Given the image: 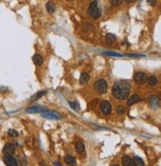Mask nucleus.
Instances as JSON below:
<instances>
[{
    "label": "nucleus",
    "mask_w": 161,
    "mask_h": 166,
    "mask_svg": "<svg viewBox=\"0 0 161 166\" xmlns=\"http://www.w3.org/2000/svg\"><path fill=\"white\" fill-rule=\"evenodd\" d=\"M130 93V85L127 81H118L112 87V95L115 99L120 100H127Z\"/></svg>",
    "instance_id": "nucleus-1"
},
{
    "label": "nucleus",
    "mask_w": 161,
    "mask_h": 166,
    "mask_svg": "<svg viewBox=\"0 0 161 166\" xmlns=\"http://www.w3.org/2000/svg\"><path fill=\"white\" fill-rule=\"evenodd\" d=\"M87 13H88V16L90 18H92L93 20H97L100 18L101 15H102V10H101V8H99L98 0H94L90 3Z\"/></svg>",
    "instance_id": "nucleus-2"
},
{
    "label": "nucleus",
    "mask_w": 161,
    "mask_h": 166,
    "mask_svg": "<svg viewBox=\"0 0 161 166\" xmlns=\"http://www.w3.org/2000/svg\"><path fill=\"white\" fill-rule=\"evenodd\" d=\"M94 89H95V91H96L97 93L103 95V94L107 93V91H108V84L103 79L98 80V81L95 82V84H94Z\"/></svg>",
    "instance_id": "nucleus-3"
},
{
    "label": "nucleus",
    "mask_w": 161,
    "mask_h": 166,
    "mask_svg": "<svg viewBox=\"0 0 161 166\" xmlns=\"http://www.w3.org/2000/svg\"><path fill=\"white\" fill-rule=\"evenodd\" d=\"M41 116L44 118H48V119H59L61 117L58 112H52V110H43V112H41Z\"/></svg>",
    "instance_id": "nucleus-4"
},
{
    "label": "nucleus",
    "mask_w": 161,
    "mask_h": 166,
    "mask_svg": "<svg viewBox=\"0 0 161 166\" xmlns=\"http://www.w3.org/2000/svg\"><path fill=\"white\" fill-rule=\"evenodd\" d=\"M100 109L104 114L108 116L112 112V105L108 100H103L100 104Z\"/></svg>",
    "instance_id": "nucleus-5"
},
{
    "label": "nucleus",
    "mask_w": 161,
    "mask_h": 166,
    "mask_svg": "<svg viewBox=\"0 0 161 166\" xmlns=\"http://www.w3.org/2000/svg\"><path fill=\"white\" fill-rule=\"evenodd\" d=\"M133 80L137 84H144L146 81H147V75L145 73H142V72H137L134 74L133 76Z\"/></svg>",
    "instance_id": "nucleus-6"
},
{
    "label": "nucleus",
    "mask_w": 161,
    "mask_h": 166,
    "mask_svg": "<svg viewBox=\"0 0 161 166\" xmlns=\"http://www.w3.org/2000/svg\"><path fill=\"white\" fill-rule=\"evenodd\" d=\"M15 145L11 143V142H7V143H5L4 146H3V148H2V152L5 154V155H12L14 154L15 152Z\"/></svg>",
    "instance_id": "nucleus-7"
},
{
    "label": "nucleus",
    "mask_w": 161,
    "mask_h": 166,
    "mask_svg": "<svg viewBox=\"0 0 161 166\" xmlns=\"http://www.w3.org/2000/svg\"><path fill=\"white\" fill-rule=\"evenodd\" d=\"M3 161L7 166H18V161L15 157L11 155H5L3 157Z\"/></svg>",
    "instance_id": "nucleus-8"
},
{
    "label": "nucleus",
    "mask_w": 161,
    "mask_h": 166,
    "mask_svg": "<svg viewBox=\"0 0 161 166\" xmlns=\"http://www.w3.org/2000/svg\"><path fill=\"white\" fill-rule=\"evenodd\" d=\"M148 104L152 108H158L160 105V100L157 96H150L148 99Z\"/></svg>",
    "instance_id": "nucleus-9"
},
{
    "label": "nucleus",
    "mask_w": 161,
    "mask_h": 166,
    "mask_svg": "<svg viewBox=\"0 0 161 166\" xmlns=\"http://www.w3.org/2000/svg\"><path fill=\"white\" fill-rule=\"evenodd\" d=\"M122 164H123V166H135L133 159L129 157V155H125L122 158Z\"/></svg>",
    "instance_id": "nucleus-10"
},
{
    "label": "nucleus",
    "mask_w": 161,
    "mask_h": 166,
    "mask_svg": "<svg viewBox=\"0 0 161 166\" xmlns=\"http://www.w3.org/2000/svg\"><path fill=\"white\" fill-rule=\"evenodd\" d=\"M33 62L36 66H41L44 63V59L40 54H35L33 56Z\"/></svg>",
    "instance_id": "nucleus-11"
},
{
    "label": "nucleus",
    "mask_w": 161,
    "mask_h": 166,
    "mask_svg": "<svg viewBox=\"0 0 161 166\" xmlns=\"http://www.w3.org/2000/svg\"><path fill=\"white\" fill-rule=\"evenodd\" d=\"M43 108L41 105H34V107H30L26 109V112L28 113H37V112H42Z\"/></svg>",
    "instance_id": "nucleus-12"
},
{
    "label": "nucleus",
    "mask_w": 161,
    "mask_h": 166,
    "mask_svg": "<svg viewBox=\"0 0 161 166\" xmlns=\"http://www.w3.org/2000/svg\"><path fill=\"white\" fill-rule=\"evenodd\" d=\"M64 162L67 165L74 166L76 164V159L73 157V156H71V155H66L64 157Z\"/></svg>",
    "instance_id": "nucleus-13"
},
{
    "label": "nucleus",
    "mask_w": 161,
    "mask_h": 166,
    "mask_svg": "<svg viewBox=\"0 0 161 166\" xmlns=\"http://www.w3.org/2000/svg\"><path fill=\"white\" fill-rule=\"evenodd\" d=\"M46 9H47V11H48V13H51V14L54 12V11H56V6L53 4V2H52V1H48L47 4H46Z\"/></svg>",
    "instance_id": "nucleus-14"
},
{
    "label": "nucleus",
    "mask_w": 161,
    "mask_h": 166,
    "mask_svg": "<svg viewBox=\"0 0 161 166\" xmlns=\"http://www.w3.org/2000/svg\"><path fill=\"white\" fill-rule=\"evenodd\" d=\"M117 40V38L115 35L113 34H107V36H106V42H107V44H109V45H113L114 43L116 42Z\"/></svg>",
    "instance_id": "nucleus-15"
},
{
    "label": "nucleus",
    "mask_w": 161,
    "mask_h": 166,
    "mask_svg": "<svg viewBox=\"0 0 161 166\" xmlns=\"http://www.w3.org/2000/svg\"><path fill=\"white\" fill-rule=\"evenodd\" d=\"M139 100H140V98L137 96V95H133V96H132L128 100V104L129 105H133V104H137V102H139Z\"/></svg>",
    "instance_id": "nucleus-16"
},
{
    "label": "nucleus",
    "mask_w": 161,
    "mask_h": 166,
    "mask_svg": "<svg viewBox=\"0 0 161 166\" xmlns=\"http://www.w3.org/2000/svg\"><path fill=\"white\" fill-rule=\"evenodd\" d=\"M74 148H75V151L78 152V153H82V152H84L85 150V145L84 143H82V142H77L75 146H74Z\"/></svg>",
    "instance_id": "nucleus-17"
},
{
    "label": "nucleus",
    "mask_w": 161,
    "mask_h": 166,
    "mask_svg": "<svg viewBox=\"0 0 161 166\" xmlns=\"http://www.w3.org/2000/svg\"><path fill=\"white\" fill-rule=\"evenodd\" d=\"M146 82H147V84H148L149 86L154 87V86H156L157 84H158V80H157V78L155 76H150Z\"/></svg>",
    "instance_id": "nucleus-18"
},
{
    "label": "nucleus",
    "mask_w": 161,
    "mask_h": 166,
    "mask_svg": "<svg viewBox=\"0 0 161 166\" xmlns=\"http://www.w3.org/2000/svg\"><path fill=\"white\" fill-rule=\"evenodd\" d=\"M47 94V91H38V93H36L34 96L31 98V102H35V100H39L40 98H42L43 96H44Z\"/></svg>",
    "instance_id": "nucleus-19"
},
{
    "label": "nucleus",
    "mask_w": 161,
    "mask_h": 166,
    "mask_svg": "<svg viewBox=\"0 0 161 166\" xmlns=\"http://www.w3.org/2000/svg\"><path fill=\"white\" fill-rule=\"evenodd\" d=\"M89 80H90V76L87 73H82L80 76V79H79V82H80V84H86L89 82Z\"/></svg>",
    "instance_id": "nucleus-20"
},
{
    "label": "nucleus",
    "mask_w": 161,
    "mask_h": 166,
    "mask_svg": "<svg viewBox=\"0 0 161 166\" xmlns=\"http://www.w3.org/2000/svg\"><path fill=\"white\" fill-rule=\"evenodd\" d=\"M133 159V162H134V165L135 166H144V162H143V160H142L140 157L134 156Z\"/></svg>",
    "instance_id": "nucleus-21"
},
{
    "label": "nucleus",
    "mask_w": 161,
    "mask_h": 166,
    "mask_svg": "<svg viewBox=\"0 0 161 166\" xmlns=\"http://www.w3.org/2000/svg\"><path fill=\"white\" fill-rule=\"evenodd\" d=\"M69 105L72 108V109H74V110H79L80 109V108H79V104L78 103H76V102H71V100H69L68 102Z\"/></svg>",
    "instance_id": "nucleus-22"
},
{
    "label": "nucleus",
    "mask_w": 161,
    "mask_h": 166,
    "mask_svg": "<svg viewBox=\"0 0 161 166\" xmlns=\"http://www.w3.org/2000/svg\"><path fill=\"white\" fill-rule=\"evenodd\" d=\"M8 134L11 137H18V135H19L18 131H17V130H15V129H9V130H8Z\"/></svg>",
    "instance_id": "nucleus-23"
},
{
    "label": "nucleus",
    "mask_w": 161,
    "mask_h": 166,
    "mask_svg": "<svg viewBox=\"0 0 161 166\" xmlns=\"http://www.w3.org/2000/svg\"><path fill=\"white\" fill-rule=\"evenodd\" d=\"M117 112L119 114H124L125 112V108L124 105H118L117 107Z\"/></svg>",
    "instance_id": "nucleus-24"
},
{
    "label": "nucleus",
    "mask_w": 161,
    "mask_h": 166,
    "mask_svg": "<svg viewBox=\"0 0 161 166\" xmlns=\"http://www.w3.org/2000/svg\"><path fill=\"white\" fill-rule=\"evenodd\" d=\"M18 164H20V166H28V162H27V159L26 158H21L20 159V163H18Z\"/></svg>",
    "instance_id": "nucleus-25"
},
{
    "label": "nucleus",
    "mask_w": 161,
    "mask_h": 166,
    "mask_svg": "<svg viewBox=\"0 0 161 166\" xmlns=\"http://www.w3.org/2000/svg\"><path fill=\"white\" fill-rule=\"evenodd\" d=\"M123 3V0H112V4L114 5V6H120V5Z\"/></svg>",
    "instance_id": "nucleus-26"
},
{
    "label": "nucleus",
    "mask_w": 161,
    "mask_h": 166,
    "mask_svg": "<svg viewBox=\"0 0 161 166\" xmlns=\"http://www.w3.org/2000/svg\"><path fill=\"white\" fill-rule=\"evenodd\" d=\"M146 1L150 6H155L157 3V0H146Z\"/></svg>",
    "instance_id": "nucleus-27"
},
{
    "label": "nucleus",
    "mask_w": 161,
    "mask_h": 166,
    "mask_svg": "<svg viewBox=\"0 0 161 166\" xmlns=\"http://www.w3.org/2000/svg\"><path fill=\"white\" fill-rule=\"evenodd\" d=\"M106 54L111 55V56H116V57H121V54H118V53H114V52H106Z\"/></svg>",
    "instance_id": "nucleus-28"
},
{
    "label": "nucleus",
    "mask_w": 161,
    "mask_h": 166,
    "mask_svg": "<svg viewBox=\"0 0 161 166\" xmlns=\"http://www.w3.org/2000/svg\"><path fill=\"white\" fill-rule=\"evenodd\" d=\"M40 165L41 166H48L47 164H46V162H44V161H41L40 162Z\"/></svg>",
    "instance_id": "nucleus-29"
},
{
    "label": "nucleus",
    "mask_w": 161,
    "mask_h": 166,
    "mask_svg": "<svg viewBox=\"0 0 161 166\" xmlns=\"http://www.w3.org/2000/svg\"><path fill=\"white\" fill-rule=\"evenodd\" d=\"M53 163H54V165H56V166H61V164L58 163V162H53Z\"/></svg>",
    "instance_id": "nucleus-30"
},
{
    "label": "nucleus",
    "mask_w": 161,
    "mask_h": 166,
    "mask_svg": "<svg viewBox=\"0 0 161 166\" xmlns=\"http://www.w3.org/2000/svg\"><path fill=\"white\" fill-rule=\"evenodd\" d=\"M133 0H125V2H128V3H132Z\"/></svg>",
    "instance_id": "nucleus-31"
},
{
    "label": "nucleus",
    "mask_w": 161,
    "mask_h": 166,
    "mask_svg": "<svg viewBox=\"0 0 161 166\" xmlns=\"http://www.w3.org/2000/svg\"><path fill=\"white\" fill-rule=\"evenodd\" d=\"M112 166H119L118 164H114V165H112Z\"/></svg>",
    "instance_id": "nucleus-32"
},
{
    "label": "nucleus",
    "mask_w": 161,
    "mask_h": 166,
    "mask_svg": "<svg viewBox=\"0 0 161 166\" xmlns=\"http://www.w3.org/2000/svg\"><path fill=\"white\" fill-rule=\"evenodd\" d=\"M66 1H69V2H70V1H72V0H66Z\"/></svg>",
    "instance_id": "nucleus-33"
}]
</instances>
